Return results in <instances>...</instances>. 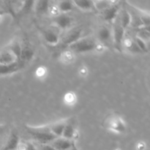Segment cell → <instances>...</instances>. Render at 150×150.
I'll return each instance as SVG.
<instances>
[{
    "label": "cell",
    "mask_w": 150,
    "mask_h": 150,
    "mask_svg": "<svg viewBox=\"0 0 150 150\" xmlns=\"http://www.w3.org/2000/svg\"><path fill=\"white\" fill-rule=\"evenodd\" d=\"M27 133L30 135L34 140L38 142V143L42 144H48L50 142L57 139L50 131L49 128H41V127H32L30 126H25Z\"/></svg>",
    "instance_id": "obj_1"
},
{
    "label": "cell",
    "mask_w": 150,
    "mask_h": 150,
    "mask_svg": "<svg viewBox=\"0 0 150 150\" xmlns=\"http://www.w3.org/2000/svg\"><path fill=\"white\" fill-rule=\"evenodd\" d=\"M96 41L91 38H81L79 40L73 43L70 46V51L74 54H81V53H86L89 51H94L97 48Z\"/></svg>",
    "instance_id": "obj_2"
},
{
    "label": "cell",
    "mask_w": 150,
    "mask_h": 150,
    "mask_svg": "<svg viewBox=\"0 0 150 150\" xmlns=\"http://www.w3.org/2000/svg\"><path fill=\"white\" fill-rule=\"evenodd\" d=\"M103 125L105 128L115 133H122L126 130V125L124 120L117 114H111L106 117L103 122Z\"/></svg>",
    "instance_id": "obj_3"
},
{
    "label": "cell",
    "mask_w": 150,
    "mask_h": 150,
    "mask_svg": "<svg viewBox=\"0 0 150 150\" xmlns=\"http://www.w3.org/2000/svg\"><path fill=\"white\" fill-rule=\"evenodd\" d=\"M125 29L122 26L119 20V17L117 16L116 20L114 21V27H113L112 40L114 48L118 51H122V42L125 39Z\"/></svg>",
    "instance_id": "obj_4"
},
{
    "label": "cell",
    "mask_w": 150,
    "mask_h": 150,
    "mask_svg": "<svg viewBox=\"0 0 150 150\" xmlns=\"http://www.w3.org/2000/svg\"><path fill=\"white\" fill-rule=\"evenodd\" d=\"M82 33H83V29L80 27L70 29L63 37L62 40L60 42L59 47L60 48H64L70 46V45H73V43L77 42L78 40H79L81 38Z\"/></svg>",
    "instance_id": "obj_5"
},
{
    "label": "cell",
    "mask_w": 150,
    "mask_h": 150,
    "mask_svg": "<svg viewBox=\"0 0 150 150\" xmlns=\"http://www.w3.org/2000/svg\"><path fill=\"white\" fill-rule=\"evenodd\" d=\"M120 1H112L111 4L107 8L103 10L101 13L103 18L107 22H112L116 20L119 15V11L120 10Z\"/></svg>",
    "instance_id": "obj_6"
},
{
    "label": "cell",
    "mask_w": 150,
    "mask_h": 150,
    "mask_svg": "<svg viewBox=\"0 0 150 150\" xmlns=\"http://www.w3.org/2000/svg\"><path fill=\"white\" fill-rule=\"evenodd\" d=\"M98 38L101 45L104 47L110 45L113 43L112 30L108 26L103 25L98 29Z\"/></svg>",
    "instance_id": "obj_7"
},
{
    "label": "cell",
    "mask_w": 150,
    "mask_h": 150,
    "mask_svg": "<svg viewBox=\"0 0 150 150\" xmlns=\"http://www.w3.org/2000/svg\"><path fill=\"white\" fill-rule=\"evenodd\" d=\"M23 64L19 62H16L10 64H0V76L12 74L18 71L22 68Z\"/></svg>",
    "instance_id": "obj_8"
},
{
    "label": "cell",
    "mask_w": 150,
    "mask_h": 150,
    "mask_svg": "<svg viewBox=\"0 0 150 150\" xmlns=\"http://www.w3.org/2000/svg\"><path fill=\"white\" fill-rule=\"evenodd\" d=\"M54 23L61 29H66L71 25L72 18L70 16L62 13L54 17Z\"/></svg>",
    "instance_id": "obj_9"
},
{
    "label": "cell",
    "mask_w": 150,
    "mask_h": 150,
    "mask_svg": "<svg viewBox=\"0 0 150 150\" xmlns=\"http://www.w3.org/2000/svg\"><path fill=\"white\" fill-rule=\"evenodd\" d=\"M44 40L51 45H56L59 42V37L55 32L50 29H44L42 32Z\"/></svg>",
    "instance_id": "obj_10"
},
{
    "label": "cell",
    "mask_w": 150,
    "mask_h": 150,
    "mask_svg": "<svg viewBox=\"0 0 150 150\" xmlns=\"http://www.w3.org/2000/svg\"><path fill=\"white\" fill-rule=\"evenodd\" d=\"M19 144L18 135L16 132H12L4 146L3 150H17Z\"/></svg>",
    "instance_id": "obj_11"
},
{
    "label": "cell",
    "mask_w": 150,
    "mask_h": 150,
    "mask_svg": "<svg viewBox=\"0 0 150 150\" xmlns=\"http://www.w3.org/2000/svg\"><path fill=\"white\" fill-rule=\"evenodd\" d=\"M73 142L62 137L57 138L52 142V146L57 150H68L71 149Z\"/></svg>",
    "instance_id": "obj_12"
},
{
    "label": "cell",
    "mask_w": 150,
    "mask_h": 150,
    "mask_svg": "<svg viewBox=\"0 0 150 150\" xmlns=\"http://www.w3.org/2000/svg\"><path fill=\"white\" fill-rule=\"evenodd\" d=\"M75 136H76V129H75V125L73 122H66L64 131H63L62 137L70 141L75 137Z\"/></svg>",
    "instance_id": "obj_13"
},
{
    "label": "cell",
    "mask_w": 150,
    "mask_h": 150,
    "mask_svg": "<svg viewBox=\"0 0 150 150\" xmlns=\"http://www.w3.org/2000/svg\"><path fill=\"white\" fill-rule=\"evenodd\" d=\"M75 6L79 7L83 11H94L95 10V4L93 1L89 0H76L73 1Z\"/></svg>",
    "instance_id": "obj_14"
},
{
    "label": "cell",
    "mask_w": 150,
    "mask_h": 150,
    "mask_svg": "<svg viewBox=\"0 0 150 150\" xmlns=\"http://www.w3.org/2000/svg\"><path fill=\"white\" fill-rule=\"evenodd\" d=\"M118 17L122 26L125 29H127V28L131 24L132 22H133V18H132L131 14H130V13H129L128 10H127L126 9H124V10L122 11V13H120V14H119Z\"/></svg>",
    "instance_id": "obj_15"
},
{
    "label": "cell",
    "mask_w": 150,
    "mask_h": 150,
    "mask_svg": "<svg viewBox=\"0 0 150 150\" xmlns=\"http://www.w3.org/2000/svg\"><path fill=\"white\" fill-rule=\"evenodd\" d=\"M18 62L14 55L7 50L0 52V64H10Z\"/></svg>",
    "instance_id": "obj_16"
},
{
    "label": "cell",
    "mask_w": 150,
    "mask_h": 150,
    "mask_svg": "<svg viewBox=\"0 0 150 150\" xmlns=\"http://www.w3.org/2000/svg\"><path fill=\"white\" fill-rule=\"evenodd\" d=\"M66 122H58L57 123L51 125L50 127H48L51 133L56 136L57 138H59L62 136L63 131H64V126H65Z\"/></svg>",
    "instance_id": "obj_17"
},
{
    "label": "cell",
    "mask_w": 150,
    "mask_h": 150,
    "mask_svg": "<svg viewBox=\"0 0 150 150\" xmlns=\"http://www.w3.org/2000/svg\"><path fill=\"white\" fill-rule=\"evenodd\" d=\"M34 57V51L29 46H24L22 48L21 54L20 59H19V62L21 63L22 64H24L25 63L28 62L30 61Z\"/></svg>",
    "instance_id": "obj_18"
},
{
    "label": "cell",
    "mask_w": 150,
    "mask_h": 150,
    "mask_svg": "<svg viewBox=\"0 0 150 150\" xmlns=\"http://www.w3.org/2000/svg\"><path fill=\"white\" fill-rule=\"evenodd\" d=\"M7 50L10 51V52H11L12 54L16 57V58L17 59L18 61H19L21 54L22 51L21 45V43L19 42V41H13V42L10 44V45H9V47L7 48Z\"/></svg>",
    "instance_id": "obj_19"
},
{
    "label": "cell",
    "mask_w": 150,
    "mask_h": 150,
    "mask_svg": "<svg viewBox=\"0 0 150 150\" xmlns=\"http://www.w3.org/2000/svg\"><path fill=\"white\" fill-rule=\"evenodd\" d=\"M50 7V2L48 1H35V11L39 14H45L48 12Z\"/></svg>",
    "instance_id": "obj_20"
},
{
    "label": "cell",
    "mask_w": 150,
    "mask_h": 150,
    "mask_svg": "<svg viewBox=\"0 0 150 150\" xmlns=\"http://www.w3.org/2000/svg\"><path fill=\"white\" fill-rule=\"evenodd\" d=\"M59 12L62 13H67L73 10L75 5L71 1H60L57 4Z\"/></svg>",
    "instance_id": "obj_21"
},
{
    "label": "cell",
    "mask_w": 150,
    "mask_h": 150,
    "mask_svg": "<svg viewBox=\"0 0 150 150\" xmlns=\"http://www.w3.org/2000/svg\"><path fill=\"white\" fill-rule=\"evenodd\" d=\"M34 5H35V1H21L20 10H19V13L26 14V13H28L29 11L32 10Z\"/></svg>",
    "instance_id": "obj_22"
},
{
    "label": "cell",
    "mask_w": 150,
    "mask_h": 150,
    "mask_svg": "<svg viewBox=\"0 0 150 150\" xmlns=\"http://www.w3.org/2000/svg\"><path fill=\"white\" fill-rule=\"evenodd\" d=\"M135 42L137 45L138 48H139V50L141 51V52L143 53H147L149 51L148 49V46L146 43V41H144V40L141 39V38L136 37V38L134 39Z\"/></svg>",
    "instance_id": "obj_23"
},
{
    "label": "cell",
    "mask_w": 150,
    "mask_h": 150,
    "mask_svg": "<svg viewBox=\"0 0 150 150\" xmlns=\"http://www.w3.org/2000/svg\"><path fill=\"white\" fill-rule=\"evenodd\" d=\"M62 59L66 63H70L74 59V54L70 50L64 51L62 54Z\"/></svg>",
    "instance_id": "obj_24"
},
{
    "label": "cell",
    "mask_w": 150,
    "mask_h": 150,
    "mask_svg": "<svg viewBox=\"0 0 150 150\" xmlns=\"http://www.w3.org/2000/svg\"><path fill=\"white\" fill-rule=\"evenodd\" d=\"M64 100L67 105H72L75 104L76 101V96L73 92H67L64 95Z\"/></svg>",
    "instance_id": "obj_25"
},
{
    "label": "cell",
    "mask_w": 150,
    "mask_h": 150,
    "mask_svg": "<svg viewBox=\"0 0 150 150\" xmlns=\"http://www.w3.org/2000/svg\"><path fill=\"white\" fill-rule=\"evenodd\" d=\"M48 12L54 17H57V16H59L60 14V12L59 10L57 5H50Z\"/></svg>",
    "instance_id": "obj_26"
},
{
    "label": "cell",
    "mask_w": 150,
    "mask_h": 150,
    "mask_svg": "<svg viewBox=\"0 0 150 150\" xmlns=\"http://www.w3.org/2000/svg\"><path fill=\"white\" fill-rule=\"evenodd\" d=\"M46 74V69L44 67H40L37 69L36 75L39 78H43Z\"/></svg>",
    "instance_id": "obj_27"
},
{
    "label": "cell",
    "mask_w": 150,
    "mask_h": 150,
    "mask_svg": "<svg viewBox=\"0 0 150 150\" xmlns=\"http://www.w3.org/2000/svg\"><path fill=\"white\" fill-rule=\"evenodd\" d=\"M40 150H57L52 145L50 144H42L41 145Z\"/></svg>",
    "instance_id": "obj_28"
},
{
    "label": "cell",
    "mask_w": 150,
    "mask_h": 150,
    "mask_svg": "<svg viewBox=\"0 0 150 150\" xmlns=\"http://www.w3.org/2000/svg\"><path fill=\"white\" fill-rule=\"evenodd\" d=\"M136 149H137V150H145L146 149V145L144 142H139L137 144Z\"/></svg>",
    "instance_id": "obj_29"
},
{
    "label": "cell",
    "mask_w": 150,
    "mask_h": 150,
    "mask_svg": "<svg viewBox=\"0 0 150 150\" xmlns=\"http://www.w3.org/2000/svg\"><path fill=\"white\" fill-rule=\"evenodd\" d=\"M26 150H37L35 145L32 143H26Z\"/></svg>",
    "instance_id": "obj_30"
},
{
    "label": "cell",
    "mask_w": 150,
    "mask_h": 150,
    "mask_svg": "<svg viewBox=\"0 0 150 150\" xmlns=\"http://www.w3.org/2000/svg\"><path fill=\"white\" fill-rule=\"evenodd\" d=\"M86 72H87V70H86V67H82L80 70V74L82 76H85L86 75Z\"/></svg>",
    "instance_id": "obj_31"
},
{
    "label": "cell",
    "mask_w": 150,
    "mask_h": 150,
    "mask_svg": "<svg viewBox=\"0 0 150 150\" xmlns=\"http://www.w3.org/2000/svg\"><path fill=\"white\" fill-rule=\"evenodd\" d=\"M71 150H79V149L77 148L76 145L75 144V142H73V144H72V146H71Z\"/></svg>",
    "instance_id": "obj_32"
},
{
    "label": "cell",
    "mask_w": 150,
    "mask_h": 150,
    "mask_svg": "<svg viewBox=\"0 0 150 150\" xmlns=\"http://www.w3.org/2000/svg\"><path fill=\"white\" fill-rule=\"evenodd\" d=\"M5 10H2V9H1L0 8V15H1V14H4V13H5Z\"/></svg>",
    "instance_id": "obj_33"
},
{
    "label": "cell",
    "mask_w": 150,
    "mask_h": 150,
    "mask_svg": "<svg viewBox=\"0 0 150 150\" xmlns=\"http://www.w3.org/2000/svg\"><path fill=\"white\" fill-rule=\"evenodd\" d=\"M3 129H4V126L1 125H0V134H1V132H2Z\"/></svg>",
    "instance_id": "obj_34"
},
{
    "label": "cell",
    "mask_w": 150,
    "mask_h": 150,
    "mask_svg": "<svg viewBox=\"0 0 150 150\" xmlns=\"http://www.w3.org/2000/svg\"><path fill=\"white\" fill-rule=\"evenodd\" d=\"M116 150H120V149H116Z\"/></svg>",
    "instance_id": "obj_35"
}]
</instances>
